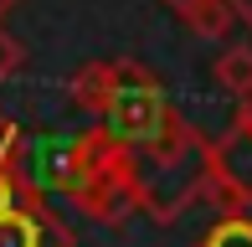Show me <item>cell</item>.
Listing matches in <instances>:
<instances>
[{
	"label": "cell",
	"instance_id": "obj_1",
	"mask_svg": "<svg viewBox=\"0 0 252 247\" xmlns=\"http://www.w3.org/2000/svg\"><path fill=\"white\" fill-rule=\"evenodd\" d=\"M206 134L190 119H180L175 108L150 139L134 144V181H139V211H150L155 221H175L186 206L201 201L206 185Z\"/></svg>",
	"mask_w": 252,
	"mask_h": 247
},
{
	"label": "cell",
	"instance_id": "obj_2",
	"mask_svg": "<svg viewBox=\"0 0 252 247\" xmlns=\"http://www.w3.org/2000/svg\"><path fill=\"white\" fill-rule=\"evenodd\" d=\"M165 114H170V98H165V88H159V77L150 67L134 62V57L113 62V98L103 108V124H108L113 139H129V144L150 139L165 124Z\"/></svg>",
	"mask_w": 252,
	"mask_h": 247
},
{
	"label": "cell",
	"instance_id": "obj_3",
	"mask_svg": "<svg viewBox=\"0 0 252 247\" xmlns=\"http://www.w3.org/2000/svg\"><path fill=\"white\" fill-rule=\"evenodd\" d=\"M201 201L216 211H247L252 206V129L232 119L221 139L206 144V185Z\"/></svg>",
	"mask_w": 252,
	"mask_h": 247
},
{
	"label": "cell",
	"instance_id": "obj_4",
	"mask_svg": "<svg viewBox=\"0 0 252 247\" xmlns=\"http://www.w3.org/2000/svg\"><path fill=\"white\" fill-rule=\"evenodd\" d=\"M67 93H72L77 108H88V114L103 119V108H108V98H113V62H83L67 77Z\"/></svg>",
	"mask_w": 252,
	"mask_h": 247
},
{
	"label": "cell",
	"instance_id": "obj_5",
	"mask_svg": "<svg viewBox=\"0 0 252 247\" xmlns=\"http://www.w3.org/2000/svg\"><path fill=\"white\" fill-rule=\"evenodd\" d=\"M216 88L232 98H247L252 93V47H226L216 57Z\"/></svg>",
	"mask_w": 252,
	"mask_h": 247
},
{
	"label": "cell",
	"instance_id": "obj_6",
	"mask_svg": "<svg viewBox=\"0 0 252 247\" xmlns=\"http://www.w3.org/2000/svg\"><path fill=\"white\" fill-rule=\"evenodd\" d=\"M186 21L196 36H211V41H221L226 31H232V21H237V10H232V0H196V5L186 10Z\"/></svg>",
	"mask_w": 252,
	"mask_h": 247
},
{
	"label": "cell",
	"instance_id": "obj_7",
	"mask_svg": "<svg viewBox=\"0 0 252 247\" xmlns=\"http://www.w3.org/2000/svg\"><path fill=\"white\" fill-rule=\"evenodd\" d=\"M0 247H41L36 211H26L21 201H16L10 211H0Z\"/></svg>",
	"mask_w": 252,
	"mask_h": 247
},
{
	"label": "cell",
	"instance_id": "obj_8",
	"mask_svg": "<svg viewBox=\"0 0 252 247\" xmlns=\"http://www.w3.org/2000/svg\"><path fill=\"white\" fill-rule=\"evenodd\" d=\"M201 247H252V216L247 211H221V221L201 237Z\"/></svg>",
	"mask_w": 252,
	"mask_h": 247
},
{
	"label": "cell",
	"instance_id": "obj_9",
	"mask_svg": "<svg viewBox=\"0 0 252 247\" xmlns=\"http://www.w3.org/2000/svg\"><path fill=\"white\" fill-rule=\"evenodd\" d=\"M21 67H26V47H21V41L10 36L5 26H0V83H10Z\"/></svg>",
	"mask_w": 252,
	"mask_h": 247
},
{
	"label": "cell",
	"instance_id": "obj_10",
	"mask_svg": "<svg viewBox=\"0 0 252 247\" xmlns=\"http://www.w3.org/2000/svg\"><path fill=\"white\" fill-rule=\"evenodd\" d=\"M16 154H21V124L0 108V165H10Z\"/></svg>",
	"mask_w": 252,
	"mask_h": 247
},
{
	"label": "cell",
	"instance_id": "obj_11",
	"mask_svg": "<svg viewBox=\"0 0 252 247\" xmlns=\"http://www.w3.org/2000/svg\"><path fill=\"white\" fill-rule=\"evenodd\" d=\"M16 165H21V154H16L10 165H0V211L16 206Z\"/></svg>",
	"mask_w": 252,
	"mask_h": 247
},
{
	"label": "cell",
	"instance_id": "obj_12",
	"mask_svg": "<svg viewBox=\"0 0 252 247\" xmlns=\"http://www.w3.org/2000/svg\"><path fill=\"white\" fill-rule=\"evenodd\" d=\"M237 124H247V129H252V93L237 98Z\"/></svg>",
	"mask_w": 252,
	"mask_h": 247
},
{
	"label": "cell",
	"instance_id": "obj_13",
	"mask_svg": "<svg viewBox=\"0 0 252 247\" xmlns=\"http://www.w3.org/2000/svg\"><path fill=\"white\" fill-rule=\"evenodd\" d=\"M232 10H237V21H247V31H252V0H232Z\"/></svg>",
	"mask_w": 252,
	"mask_h": 247
},
{
	"label": "cell",
	"instance_id": "obj_14",
	"mask_svg": "<svg viewBox=\"0 0 252 247\" xmlns=\"http://www.w3.org/2000/svg\"><path fill=\"white\" fill-rule=\"evenodd\" d=\"M159 5H165V10H175V16H186V10L196 5V0H159Z\"/></svg>",
	"mask_w": 252,
	"mask_h": 247
},
{
	"label": "cell",
	"instance_id": "obj_15",
	"mask_svg": "<svg viewBox=\"0 0 252 247\" xmlns=\"http://www.w3.org/2000/svg\"><path fill=\"white\" fill-rule=\"evenodd\" d=\"M16 5H21V0H0V26H5V16H10Z\"/></svg>",
	"mask_w": 252,
	"mask_h": 247
}]
</instances>
